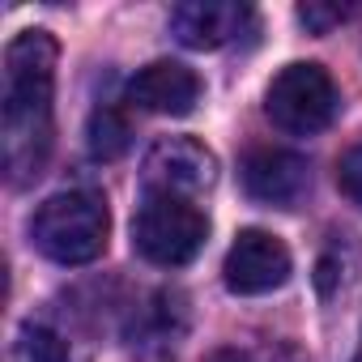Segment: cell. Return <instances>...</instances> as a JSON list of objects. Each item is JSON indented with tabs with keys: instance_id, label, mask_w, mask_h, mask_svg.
I'll use <instances>...</instances> for the list:
<instances>
[{
	"instance_id": "7",
	"label": "cell",
	"mask_w": 362,
	"mask_h": 362,
	"mask_svg": "<svg viewBox=\"0 0 362 362\" xmlns=\"http://www.w3.org/2000/svg\"><path fill=\"white\" fill-rule=\"evenodd\" d=\"M243 192L269 209H298L311 192V166L290 149H252L243 158Z\"/></svg>"
},
{
	"instance_id": "8",
	"label": "cell",
	"mask_w": 362,
	"mask_h": 362,
	"mask_svg": "<svg viewBox=\"0 0 362 362\" xmlns=\"http://www.w3.org/2000/svg\"><path fill=\"white\" fill-rule=\"evenodd\" d=\"M256 26V13L235 0H188L170 9V35L192 52H218L243 39Z\"/></svg>"
},
{
	"instance_id": "9",
	"label": "cell",
	"mask_w": 362,
	"mask_h": 362,
	"mask_svg": "<svg viewBox=\"0 0 362 362\" xmlns=\"http://www.w3.org/2000/svg\"><path fill=\"white\" fill-rule=\"evenodd\" d=\"M128 103L149 115H188L201 103V77L179 60H153L128 81Z\"/></svg>"
},
{
	"instance_id": "10",
	"label": "cell",
	"mask_w": 362,
	"mask_h": 362,
	"mask_svg": "<svg viewBox=\"0 0 362 362\" xmlns=\"http://www.w3.org/2000/svg\"><path fill=\"white\" fill-rule=\"evenodd\" d=\"M184 328H188L184 298L170 294V290H162V294H153L136 311L128 337H132V349L136 354H145V358H170L175 345H179V337H184Z\"/></svg>"
},
{
	"instance_id": "15",
	"label": "cell",
	"mask_w": 362,
	"mask_h": 362,
	"mask_svg": "<svg viewBox=\"0 0 362 362\" xmlns=\"http://www.w3.org/2000/svg\"><path fill=\"white\" fill-rule=\"evenodd\" d=\"M354 9H345V5H298V22L307 26V30H315V35H328L337 22H345Z\"/></svg>"
},
{
	"instance_id": "14",
	"label": "cell",
	"mask_w": 362,
	"mask_h": 362,
	"mask_svg": "<svg viewBox=\"0 0 362 362\" xmlns=\"http://www.w3.org/2000/svg\"><path fill=\"white\" fill-rule=\"evenodd\" d=\"M337 184H341V192L362 209V145H354V149L341 153V162H337Z\"/></svg>"
},
{
	"instance_id": "16",
	"label": "cell",
	"mask_w": 362,
	"mask_h": 362,
	"mask_svg": "<svg viewBox=\"0 0 362 362\" xmlns=\"http://www.w3.org/2000/svg\"><path fill=\"white\" fill-rule=\"evenodd\" d=\"M205 362H247V354H239V349H214Z\"/></svg>"
},
{
	"instance_id": "17",
	"label": "cell",
	"mask_w": 362,
	"mask_h": 362,
	"mask_svg": "<svg viewBox=\"0 0 362 362\" xmlns=\"http://www.w3.org/2000/svg\"><path fill=\"white\" fill-rule=\"evenodd\" d=\"M354 362H362V341H358V354H354Z\"/></svg>"
},
{
	"instance_id": "13",
	"label": "cell",
	"mask_w": 362,
	"mask_h": 362,
	"mask_svg": "<svg viewBox=\"0 0 362 362\" xmlns=\"http://www.w3.org/2000/svg\"><path fill=\"white\" fill-rule=\"evenodd\" d=\"M86 136H90V153L103 158V162H111V158H119V153L128 149L132 128H128V119H124L115 107H94Z\"/></svg>"
},
{
	"instance_id": "6",
	"label": "cell",
	"mask_w": 362,
	"mask_h": 362,
	"mask_svg": "<svg viewBox=\"0 0 362 362\" xmlns=\"http://www.w3.org/2000/svg\"><path fill=\"white\" fill-rule=\"evenodd\" d=\"M290 273H294L290 247L277 235H269V230H239L230 252H226V264H222L226 290L243 294V298L281 290L290 281Z\"/></svg>"
},
{
	"instance_id": "11",
	"label": "cell",
	"mask_w": 362,
	"mask_h": 362,
	"mask_svg": "<svg viewBox=\"0 0 362 362\" xmlns=\"http://www.w3.org/2000/svg\"><path fill=\"white\" fill-rule=\"evenodd\" d=\"M315 290L328 303H345L362 290V247L354 243V235H332L315 264Z\"/></svg>"
},
{
	"instance_id": "5",
	"label": "cell",
	"mask_w": 362,
	"mask_h": 362,
	"mask_svg": "<svg viewBox=\"0 0 362 362\" xmlns=\"http://www.w3.org/2000/svg\"><path fill=\"white\" fill-rule=\"evenodd\" d=\"M218 184V158L192 136H162L141 166L145 197H188L197 201Z\"/></svg>"
},
{
	"instance_id": "4",
	"label": "cell",
	"mask_w": 362,
	"mask_h": 362,
	"mask_svg": "<svg viewBox=\"0 0 362 362\" xmlns=\"http://www.w3.org/2000/svg\"><path fill=\"white\" fill-rule=\"evenodd\" d=\"M337 107H341V94H337L328 69L311 64V60L286 64L264 90V111H269L273 128H281L290 136L324 132L337 119Z\"/></svg>"
},
{
	"instance_id": "2",
	"label": "cell",
	"mask_w": 362,
	"mask_h": 362,
	"mask_svg": "<svg viewBox=\"0 0 362 362\" xmlns=\"http://www.w3.org/2000/svg\"><path fill=\"white\" fill-rule=\"evenodd\" d=\"M111 214L98 192H56L30 218V243L52 264H90L103 256Z\"/></svg>"
},
{
	"instance_id": "1",
	"label": "cell",
	"mask_w": 362,
	"mask_h": 362,
	"mask_svg": "<svg viewBox=\"0 0 362 362\" xmlns=\"http://www.w3.org/2000/svg\"><path fill=\"white\" fill-rule=\"evenodd\" d=\"M56 39L22 30L5 47V107H0V158L9 184L22 188L43 175L52 153V98H56Z\"/></svg>"
},
{
	"instance_id": "12",
	"label": "cell",
	"mask_w": 362,
	"mask_h": 362,
	"mask_svg": "<svg viewBox=\"0 0 362 362\" xmlns=\"http://www.w3.org/2000/svg\"><path fill=\"white\" fill-rule=\"evenodd\" d=\"M9 362H73L69 341L47 324H22Z\"/></svg>"
},
{
	"instance_id": "3",
	"label": "cell",
	"mask_w": 362,
	"mask_h": 362,
	"mask_svg": "<svg viewBox=\"0 0 362 362\" xmlns=\"http://www.w3.org/2000/svg\"><path fill=\"white\" fill-rule=\"evenodd\" d=\"M209 239V218L188 197H145L132 218V247L158 269H179L197 260Z\"/></svg>"
}]
</instances>
